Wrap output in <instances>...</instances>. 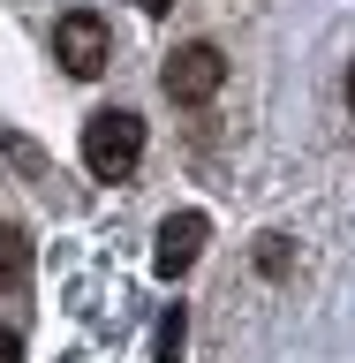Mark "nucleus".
Here are the masks:
<instances>
[{"label":"nucleus","instance_id":"f257e3e1","mask_svg":"<svg viewBox=\"0 0 355 363\" xmlns=\"http://www.w3.org/2000/svg\"><path fill=\"white\" fill-rule=\"evenodd\" d=\"M136 159H144V121H136L129 106H106L84 121V167L98 182H129Z\"/></svg>","mask_w":355,"mask_h":363},{"label":"nucleus","instance_id":"f03ea898","mask_svg":"<svg viewBox=\"0 0 355 363\" xmlns=\"http://www.w3.org/2000/svg\"><path fill=\"white\" fill-rule=\"evenodd\" d=\"M220 84H227V53H220L212 38L181 45L174 61H167V99H174V106H204Z\"/></svg>","mask_w":355,"mask_h":363},{"label":"nucleus","instance_id":"7ed1b4c3","mask_svg":"<svg viewBox=\"0 0 355 363\" xmlns=\"http://www.w3.org/2000/svg\"><path fill=\"white\" fill-rule=\"evenodd\" d=\"M53 61H61L68 76H98V68L113 61V38H106V23L91 16V8L61 16V23H53Z\"/></svg>","mask_w":355,"mask_h":363},{"label":"nucleus","instance_id":"20e7f679","mask_svg":"<svg viewBox=\"0 0 355 363\" xmlns=\"http://www.w3.org/2000/svg\"><path fill=\"white\" fill-rule=\"evenodd\" d=\"M204 235H212V220L204 212H174V220L159 227V250H152V265L174 280V272H189L197 265V250H204Z\"/></svg>","mask_w":355,"mask_h":363},{"label":"nucleus","instance_id":"39448f33","mask_svg":"<svg viewBox=\"0 0 355 363\" xmlns=\"http://www.w3.org/2000/svg\"><path fill=\"white\" fill-rule=\"evenodd\" d=\"M30 280V235L0 220V288H23Z\"/></svg>","mask_w":355,"mask_h":363},{"label":"nucleus","instance_id":"423d86ee","mask_svg":"<svg viewBox=\"0 0 355 363\" xmlns=\"http://www.w3.org/2000/svg\"><path fill=\"white\" fill-rule=\"evenodd\" d=\"M174 348H181V311H174V318H167V325H159V356L174 363Z\"/></svg>","mask_w":355,"mask_h":363},{"label":"nucleus","instance_id":"0eeeda50","mask_svg":"<svg viewBox=\"0 0 355 363\" xmlns=\"http://www.w3.org/2000/svg\"><path fill=\"white\" fill-rule=\"evenodd\" d=\"M0 363H23V340L8 333V325H0Z\"/></svg>","mask_w":355,"mask_h":363},{"label":"nucleus","instance_id":"6e6552de","mask_svg":"<svg viewBox=\"0 0 355 363\" xmlns=\"http://www.w3.org/2000/svg\"><path fill=\"white\" fill-rule=\"evenodd\" d=\"M136 8H152V16H159V8H174V0H136Z\"/></svg>","mask_w":355,"mask_h":363},{"label":"nucleus","instance_id":"1a4fd4ad","mask_svg":"<svg viewBox=\"0 0 355 363\" xmlns=\"http://www.w3.org/2000/svg\"><path fill=\"white\" fill-rule=\"evenodd\" d=\"M348 106H355V84H348Z\"/></svg>","mask_w":355,"mask_h":363}]
</instances>
